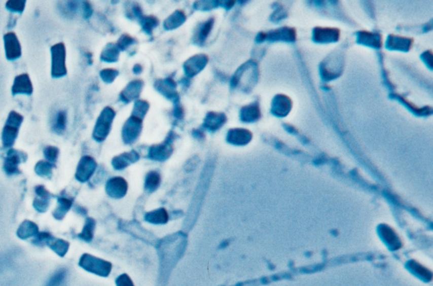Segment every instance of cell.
<instances>
[{
  "mask_svg": "<svg viewBox=\"0 0 433 286\" xmlns=\"http://www.w3.org/2000/svg\"><path fill=\"white\" fill-rule=\"evenodd\" d=\"M149 108H150V104H149V102L148 101L140 99L136 100L135 102V104H134V107H133L131 115H134V116H136V117L140 118V119L144 120L147 113L149 110Z\"/></svg>",
  "mask_w": 433,
  "mask_h": 286,
  "instance_id": "f1b7e54d",
  "label": "cell"
},
{
  "mask_svg": "<svg viewBox=\"0 0 433 286\" xmlns=\"http://www.w3.org/2000/svg\"><path fill=\"white\" fill-rule=\"evenodd\" d=\"M84 17L85 18H89L90 16H92V6H90L89 3L85 2L84 3Z\"/></svg>",
  "mask_w": 433,
  "mask_h": 286,
  "instance_id": "60d3db41",
  "label": "cell"
},
{
  "mask_svg": "<svg viewBox=\"0 0 433 286\" xmlns=\"http://www.w3.org/2000/svg\"><path fill=\"white\" fill-rule=\"evenodd\" d=\"M44 154L49 161L54 162L56 160L58 154H59V150L54 147H49L45 149Z\"/></svg>",
  "mask_w": 433,
  "mask_h": 286,
  "instance_id": "74e56055",
  "label": "cell"
},
{
  "mask_svg": "<svg viewBox=\"0 0 433 286\" xmlns=\"http://www.w3.org/2000/svg\"><path fill=\"white\" fill-rule=\"evenodd\" d=\"M235 1H222V7L225 10H230L235 6Z\"/></svg>",
  "mask_w": 433,
  "mask_h": 286,
  "instance_id": "b9f144b4",
  "label": "cell"
},
{
  "mask_svg": "<svg viewBox=\"0 0 433 286\" xmlns=\"http://www.w3.org/2000/svg\"><path fill=\"white\" fill-rule=\"evenodd\" d=\"M120 49L115 44L110 43L102 50L100 59L106 63H115L119 60Z\"/></svg>",
  "mask_w": 433,
  "mask_h": 286,
  "instance_id": "484cf974",
  "label": "cell"
},
{
  "mask_svg": "<svg viewBox=\"0 0 433 286\" xmlns=\"http://www.w3.org/2000/svg\"><path fill=\"white\" fill-rule=\"evenodd\" d=\"M266 39V33H263V32H260V33L258 34V37H257V39H256V41L258 42V43H262V42L264 41Z\"/></svg>",
  "mask_w": 433,
  "mask_h": 286,
  "instance_id": "ee69618b",
  "label": "cell"
},
{
  "mask_svg": "<svg viewBox=\"0 0 433 286\" xmlns=\"http://www.w3.org/2000/svg\"><path fill=\"white\" fill-rule=\"evenodd\" d=\"M160 182V174H158V172H150L146 177L145 188L149 192H153L159 187Z\"/></svg>",
  "mask_w": 433,
  "mask_h": 286,
  "instance_id": "f546056e",
  "label": "cell"
},
{
  "mask_svg": "<svg viewBox=\"0 0 433 286\" xmlns=\"http://www.w3.org/2000/svg\"><path fill=\"white\" fill-rule=\"evenodd\" d=\"M292 101L285 95H277L272 102V113L278 117H284L291 112Z\"/></svg>",
  "mask_w": 433,
  "mask_h": 286,
  "instance_id": "5bb4252c",
  "label": "cell"
},
{
  "mask_svg": "<svg viewBox=\"0 0 433 286\" xmlns=\"http://www.w3.org/2000/svg\"><path fill=\"white\" fill-rule=\"evenodd\" d=\"M117 284L118 286H134L132 281L130 280V278L125 274L120 276V278H118Z\"/></svg>",
  "mask_w": 433,
  "mask_h": 286,
  "instance_id": "ab89813d",
  "label": "cell"
},
{
  "mask_svg": "<svg viewBox=\"0 0 433 286\" xmlns=\"http://www.w3.org/2000/svg\"><path fill=\"white\" fill-rule=\"evenodd\" d=\"M118 76H119V72L115 69H104L100 72L101 79L107 84L112 83Z\"/></svg>",
  "mask_w": 433,
  "mask_h": 286,
  "instance_id": "836d02e7",
  "label": "cell"
},
{
  "mask_svg": "<svg viewBox=\"0 0 433 286\" xmlns=\"http://www.w3.org/2000/svg\"><path fill=\"white\" fill-rule=\"evenodd\" d=\"M132 70L134 72V74L139 75L142 72L143 67L140 64H136L133 67Z\"/></svg>",
  "mask_w": 433,
  "mask_h": 286,
  "instance_id": "7bdbcfd3",
  "label": "cell"
},
{
  "mask_svg": "<svg viewBox=\"0 0 433 286\" xmlns=\"http://www.w3.org/2000/svg\"><path fill=\"white\" fill-rule=\"evenodd\" d=\"M258 64L252 60L246 62L237 69L230 81L231 88H240L242 91L248 92L252 89L258 82Z\"/></svg>",
  "mask_w": 433,
  "mask_h": 286,
  "instance_id": "6da1fadb",
  "label": "cell"
},
{
  "mask_svg": "<svg viewBox=\"0 0 433 286\" xmlns=\"http://www.w3.org/2000/svg\"><path fill=\"white\" fill-rule=\"evenodd\" d=\"M22 121L23 117L19 113L16 111H11L10 113L2 135L5 147H11L13 145L16 136L18 135L19 128L21 126Z\"/></svg>",
  "mask_w": 433,
  "mask_h": 286,
  "instance_id": "277c9868",
  "label": "cell"
},
{
  "mask_svg": "<svg viewBox=\"0 0 433 286\" xmlns=\"http://www.w3.org/2000/svg\"><path fill=\"white\" fill-rule=\"evenodd\" d=\"M173 105H174L173 110V116L177 118V119H178V120L183 119L185 112H184L183 108H182V106L181 105V102H178V103H176V104Z\"/></svg>",
  "mask_w": 433,
  "mask_h": 286,
  "instance_id": "f35d334b",
  "label": "cell"
},
{
  "mask_svg": "<svg viewBox=\"0 0 433 286\" xmlns=\"http://www.w3.org/2000/svg\"><path fill=\"white\" fill-rule=\"evenodd\" d=\"M66 113L64 111H60L58 113L55 117V122H54V130L59 132H61L65 129L66 126Z\"/></svg>",
  "mask_w": 433,
  "mask_h": 286,
  "instance_id": "e575fe53",
  "label": "cell"
},
{
  "mask_svg": "<svg viewBox=\"0 0 433 286\" xmlns=\"http://www.w3.org/2000/svg\"><path fill=\"white\" fill-rule=\"evenodd\" d=\"M142 30L145 33L149 36L153 33V30L158 26L159 21L158 18L153 16H142L139 19Z\"/></svg>",
  "mask_w": 433,
  "mask_h": 286,
  "instance_id": "4316f807",
  "label": "cell"
},
{
  "mask_svg": "<svg viewBox=\"0 0 433 286\" xmlns=\"http://www.w3.org/2000/svg\"><path fill=\"white\" fill-rule=\"evenodd\" d=\"M144 87V82L142 80H135L130 82L125 87V89L120 92V99L125 103H129L131 101L137 99L140 97V92Z\"/></svg>",
  "mask_w": 433,
  "mask_h": 286,
  "instance_id": "30bf717a",
  "label": "cell"
},
{
  "mask_svg": "<svg viewBox=\"0 0 433 286\" xmlns=\"http://www.w3.org/2000/svg\"><path fill=\"white\" fill-rule=\"evenodd\" d=\"M171 137L172 136H168V140H166L165 142L152 147L149 150V158L157 161H164L168 159L173 153Z\"/></svg>",
  "mask_w": 433,
  "mask_h": 286,
  "instance_id": "7c38bea8",
  "label": "cell"
},
{
  "mask_svg": "<svg viewBox=\"0 0 433 286\" xmlns=\"http://www.w3.org/2000/svg\"><path fill=\"white\" fill-rule=\"evenodd\" d=\"M222 6V1H196L193 7L196 11H209Z\"/></svg>",
  "mask_w": 433,
  "mask_h": 286,
  "instance_id": "4dcf8cb0",
  "label": "cell"
},
{
  "mask_svg": "<svg viewBox=\"0 0 433 286\" xmlns=\"http://www.w3.org/2000/svg\"><path fill=\"white\" fill-rule=\"evenodd\" d=\"M186 21V16L182 11H175L168 16L163 22V27L167 31H171L182 26Z\"/></svg>",
  "mask_w": 433,
  "mask_h": 286,
  "instance_id": "d4e9b609",
  "label": "cell"
},
{
  "mask_svg": "<svg viewBox=\"0 0 433 286\" xmlns=\"http://www.w3.org/2000/svg\"><path fill=\"white\" fill-rule=\"evenodd\" d=\"M138 41L135 38L128 35V34H123L122 36L120 37V39L118 40V43L116 44L118 48L122 51L127 50L130 47L132 46L134 44H137Z\"/></svg>",
  "mask_w": 433,
  "mask_h": 286,
  "instance_id": "d6a6232c",
  "label": "cell"
},
{
  "mask_svg": "<svg viewBox=\"0 0 433 286\" xmlns=\"http://www.w3.org/2000/svg\"><path fill=\"white\" fill-rule=\"evenodd\" d=\"M142 119L130 115L123 126V140L126 144L135 142L142 130Z\"/></svg>",
  "mask_w": 433,
  "mask_h": 286,
  "instance_id": "5b68a950",
  "label": "cell"
},
{
  "mask_svg": "<svg viewBox=\"0 0 433 286\" xmlns=\"http://www.w3.org/2000/svg\"><path fill=\"white\" fill-rule=\"evenodd\" d=\"M266 39L270 41L295 42L296 39V31L294 28L283 27L272 31L266 34Z\"/></svg>",
  "mask_w": 433,
  "mask_h": 286,
  "instance_id": "d6986e66",
  "label": "cell"
},
{
  "mask_svg": "<svg viewBox=\"0 0 433 286\" xmlns=\"http://www.w3.org/2000/svg\"><path fill=\"white\" fill-rule=\"evenodd\" d=\"M209 58L206 54H199L191 57L184 63L183 68L187 78H192L198 75L206 66Z\"/></svg>",
  "mask_w": 433,
  "mask_h": 286,
  "instance_id": "52a82bcc",
  "label": "cell"
},
{
  "mask_svg": "<svg viewBox=\"0 0 433 286\" xmlns=\"http://www.w3.org/2000/svg\"><path fill=\"white\" fill-rule=\"evenodd\" d=\"M214 25V19L210 18L206 22L199 25L198 28L196 29L195 35H194V44L201 46L205 44L206 39L208 38L209 34L211 32L212 26Z\"/></svg>",
  "mask_w": 433,
  "mask_h": 286,
  "instance_id": "603a6c76",
  "label": "cell"
},
{
  "mask_svg": "<svg viewBox=\"0 0 433 286\" xmlns=\"http://www.w3.org/2000/svg\"><path fill=\"white\" fill-rule=\"evenodd\" d=\"M154 88L167 99L170 100L173 104L179 102V94L177 92V84L171 77L165 79L157 80Z\"/></svg>",
  "mask_w": 433,
  "mask_h": 286,
  "instance_id": "8992f818",
  "label": "cell"
},
{
  "mask_svg": "<svg viewBox=\"0 0 433 286\" xmlns=\"http://www.w3.org/2000/svg\"><path fill=\"white\" fill-rule=\"evenodd\" d=\"M6 58L16 60L21 56V46L15 32H9L4 37Z\"/></svg>",
  "mask_w": 433,
  "mask_h": 286,
  "instance_id": "ba28073f",
  "label": "cell"
},
{
  "mask_svg": "<svg viewBox=\"0 0 433 286\" xmlns=\"http://www.w3.org/2000/svg\"><path fill=\"white\" fill-rule=\"evenodd\" d=\"M147 220L150 222L155 223V224H163L167 222L168 220V213L164 209L157 210L154 212L148 213L147 216Z\"/></svg>",
  "mask_w": 433,
  "mask_h": 286,
  "instance_id": "1f68e13d",
  "label": "cell"
},
{
  "mask_svg": "<svg viewBox=\"0 0 433 286\" xmlns=\"http://www.w3.org/2000/svg\"><path fill=\"white\" fill-rule=\"evenodd\" d=\"M127 182L122 177H115L107 182L106 191L107 194L113 197H122L127 192Z\"/></svg>",
  "mask_w": 433,
  "mask_h": 286,
  "instance_id": "9a60e30c",
  "label": "cell"
},
{
  "mask_svg": "<svg viewBox=\"0 0 433 286\" xmlns=\"http://www.w3.org/2000/svg\"><path fill=\"white\" fill-rule=\"evenodd\" d=\"M357 42L358 44L372 47L374 49H380L382 47V39L380 34L363 31L358 32Z\"/></svg>",
  "mask_w": 433,
  "mask_h": 286,
  "instance_id": "7402d4cb",
  "label": "cell"
},
{
  "mask_svg": "<svg viewBox=\"0 0 433 286\" xmlns=\"http://www.w3.org/2000/svg\"><path fill=\"white\" fill-rule=\"evenodd\" d=\"M227 121L225 113L209 112L204 120L203 126L210 131H216Z\"/></svg>",
  "mask_w": 433,
  "mask_h": 286,
  "instance_id": "ac0fdd59",
  "label": "cell"
},
{
  "mask_svg": "<svg viewBox=\"0 0 433 286\" xmlns=\"http://www.w3.org/2000/svg\"><path fill=\"white\" fill-rule=\"evenodd\" d=\"M138 159H139V154L135 151H132L115 157V159H113L112 164L115 169L120 170L129 166L130 164L137 161Z\"/></svg>",
  "mask_w": 433,
  "mask_h": 286,
  "instance_id": "cb8c5ba5",
  "label": "cell"
},
{
  "mask_svg": "<svg viewBox=\"0 0 433 286\" xmlns=\"http://www.w3.org/2000/svg\"><path fill=\"white\" fill-rule=\"evenodd\" d=\"M116 112L111 107L104 108L100 114L95 125L93 138L97 141H102L110 134L112 127L113 120L115 119Z\"/></svg>",
  "mask_w": 433,
  "mask_h": 286,
  "instance_id": "7a4b0ae2",
  "label": "cell"
},
{
  "mask_svg": "<svg viewBox=\"0 0 433 286\" xmlns=\"http://www.w3.org/2000/svg\"><path fill=\"white\" fill-rule=\"evenodd\" d=\"M52 77L59 78L67 75L66 50L63 43L55 44L51 48Z\"/></svg>",
  "mask_w": 433,
  "mask_h": 286,
  "instance_id": "3957f363",
  "label": "cell"
},
{
  "mask_svg": "<svg viewBox=\"0 0 433 286\" xmlns=\"http://www.w3.org/2000/svg\"><path fill=\"white\" fill-rule=\"evenodd\" d=\"M52 165L46 162H39L37 164L36 172L42 176H48L51 173Z\"/></svg>",
  "mask_w": 433,
  "mask_h": 286,
  "instance_id": "8d00e7d4",
  "label": "cell"
},
{
  "mask_svg": "<svg viewBox=\"0 0 433 286\" xmlns=\"http://www.w3.org/2000/svg\"><path fill=\"white\" fill-rule=\"evenodd\" d=\"M19 164H20L19 154L16 152L11 150L6 159V165H5L6 172L8 174H13L18 169Z\"/></svg>",
  "mask_w": 433,
  "mask_h": 286,
  "instance_id": "83f0119b",
  "label": "cell"
},
{
  "mask_svg": "<svg viewBox=\"0 0 433 286\" xmlns=\"http://www.w3.org/2000/svg\"><path fill=\"white\" fill-rule=\"evenodd\" d=\"M32 92L33 87L28 75L22 74L16 77L12 87V94L31 95Z\"/></svg>",
  "mask_w": 433,
  "mask_h": 286,
  "instance_id": "e0dca14e",
  "label": "cell"
},
{
  "mask_svg": "<svg viewBox=\"0 0 433 286\" xmlns=\"http://www.w3.org/2000/svg\"><path fill=\"white\" fill-rule=\"evenodd\" d=\"M252 137V134L248 130L235 128L229 130L227 135V141L233 145H245Z\"/></svg>",
  "mask_w": 433,
  "mask_h": 286,
  "instance_id": "2e32d148",
  "label": "cell"
},
{
  "mask_svg": "<svg viewBox=\"0 0 433 286\" xmlns=\"http://www.w3.org/2000/svg\"><path fill=\"white\" fill-rule=\"evenodd\" d=\"M26 6V1L21 0H15V1H8L6 4V8L12 12H18L21 13L24 11Z\"/></svg>",
  "mask_w": 433,
  "mask_h": 286,
  "instance_id": "d590c367",
  "label": "cell"
},
{
  "mask_svg": "<svg viewBox=\"0 0 433 286\" xmlns=\"http://www.w3.org/2000/svg\"><path fill=\"white\" fill-rule=\"evenodd\" d=\"M261 117V110L258 102H253L246 105L240 110V119L245 123H251L259 120Z\"/></svg>",
  "mask_w": 433,
  "mask_h": 286,
  "instance_id": "44dd1931",
  "label": "cell"
},
{
  "mask_svg": "<svg viewBox=\"0 0 433 286\" xmlns=\"http://www.w3.org/2000/svg\"><path fill=\"white\" fill-rule=\"evenodd\" d=\"M97 168V163L92 157L85 156L80 161L77 167V178L80 182H87L94 173Z\"/></svg>",
  "mask_w": 433,
  "mask_h": 286,
  "instance_id": "8fae6325",
  "label": "cell"
},
{
  "mask_svg": "<svg viewBox=\"0 0 433 286\" xmlns=\"http://www.w3.org/2000/svg\"><path fill=\"white\" fill-rule=\"evenodd\" d=\"M339 29L330 27H316L313 31V40L319 44H330L339 41Z\"/></svg>",
  "mask_w": 433,
  "mask_h": 286,
  "instance_id": "9c48e42d",
  "label": "cell"
},
{
  "mask_svg": "<svg viewBox=\"0 0 433 286\" xmlns=\"http://www.w3.org/2000/svg\"><path fill=\"white\" fill-rule=\"evenodd\" d=\"M413 40L402 37L390 35L386 43V48L390 50H400V51H409L412 46Z\"/></svg>",
  "mask_w": 433,
  "mask_h": 286,
  "instance_id": "ffe728a7",
  "label": "cell"
},
{
  "mask_svg": "<svg viewBox=\"0 0 433 286\" xmlns=\"http://www.w3.org/2000/svg\"><path fill=\"white\" fill-rule=\"evenodd\" d=\"M81 264L88 270L102 274V275H107L111 268L110 263L92 258L91 256H86V257L84 256Z\"/></svg>",
  "mask_w": 433,
  "mask_h": 286,
  "instance_id": "4fadbf2b",
  "label": "cell"
}]
</instances>
